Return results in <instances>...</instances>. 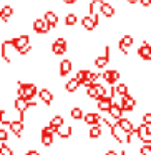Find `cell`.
Returning a JSON list of instances; mask_svg holds the SVG:
<instances>
[{"label": "cell", "mask_w": 151, "mask_h": 155, "mask_svg": "<svg viewBox=\"0 0 151 155\" xmlns=\"http://www.w3.org/2000/svg\"><path fill=\"white\" fill-rule=\"evenodd\" d=\"M25 155H27V153H25Z\"/></svg>", "instance_id": "cell-48"}, {"label": "cell", "mask_w": 151, "mask_h": 155, "mask_svg": "<svg viewBox=\"0 0 151 155\" xmlns=\"http://www.w3.org/2000/svg\"><path fill=\"white\" fill-rule=\"evenodd\" d=\"M80 87V84H78L75 78H70V80L67 82V85H65V88H67V92H75L77 88Z\"/></svg>", "instance_id": "cell-27"}, {"label": "cell", "mask_w": 151, "mask_h": 155, "mask_svg": "<svg viewBox=\"0 0 151 155\" xmlns=\"http://www.w3.org/2000/svg\"><path fill=\"white\" fill-rule=\"evenodd\" d=\"M116 124L120 125V128H121L123 132H126V134H131V132H134L133 124H131L128 118H120V120H116Z\"/></svg>", "instance_id": "cell-15"}, {"label": "cell", "mask_w": 151, "mask_h": 155, "mask_svg": "<svg viewBox=\"0 0 151 155\" xmlns=\"http://www.w3.org/2000/svg\"><path fill=\"white\" fill-rule=\"evenodd\" d=\"M140 152H141V155H151L149 153V147H148V145H143V147L140 148Z\"/></svg>", "instance_id": "cell-38"}, {"label": "cell", "mask_w": 151, "mask_h": 155, "mask_svg": "<svg viewBox=\"0 0 151 155\" xmlns=\"http://www.w3.org/2000/svg\"><path fill=\"white\" fill-rule=\"evenodd\" d=\"M88 134H90V138H98L101 135V127H100V125H93Z\"/></svg>", "instance_id": "cell-29"}, {"label": "cell", "mask_w": 151, "mask_h": 155, "mask_svg": "<svg viewBox=\"0 0 151 155\" xmlns=\"http://www.w3.org/2000/svg\"><path fill=\"white\" fill-rule=\"evenodd\" d=\"M113 87H115V94H118L120 97H124V95H128V85L118 84V85H113Z\"/></svg>", "instance_id": "cell-25"}, {"label": "cell", "mask_w": 151, "mask_h": 155, "mask_svg": "<svg viewBox=\"0 0 151 155\" xmlns=\"http://www.w3.org/2000/svg\"><path fill=\"white\" fill-rule=\"evenodd\" d=\"M83 120H85V124L87 125H91V127H93V125H100V115L96 114V112H88V114H85L83 115Z\"/></svg>", "instance_id": "cell-7"}, {"label": "cell", "mask_w": 151, "mask_h": 155, "mask_svg": "<svg viewBox=\"0 0 151 155\" xmlns=\"http://www.w3.org/2000/svg\"><path fill=\"white\" fill-rule=\"evenodd\" d=\"M118 155H126V152H124V150H120V153H118Z\"/></svg>", "instance_id": "cell-46"}, {"label": "cell", "mask_w": 151, "mask_h": 155, "mask_svg": "<svg viewBox=\"0 0 151 155\" xmlns=\"http://www.w3.org/2000/svg\"><path fill=\"white\" fill-rule=\"evenodd\" d=\"M71 67H73V64H71L70 58H63L60 64V75L61 77H65V75H68L71 72Z\"/></svg>", "instance_id": "cell-13"}, {"label": "cell", "mask_w": 151, "mask_h": 155, "mask_svg": "<svg viewBox=\"0 0 151 155\" xmlns=\"http://www.w3.org/2000/svg\"><path fill=\"white\" fill-rule=\"evenodd\" d=\"M75 80L78 82V84H83L85 80H87V70H78L77 72V77H75Z\"/></svg>", "instance_id": "cell-31"}, {"label": "cell", "mask_w": 151, "mask_h": 155, "mask_svg": "<svg viewBox=\"0 0 151 155\" xmlns=\"http://www.w3.org/2000/svg\"><path fill=\"white\" fill-rule=\"evenodd\" d=\"M52 52H53L55 55H63L65 52H67V40H65L63 37L55 38L53 45H52Z\"/></svg>", "instance_id": "cell-2"}, {"label": "cell", "mask_w": 151, "mask_h": 155, "mask_svg": "<svg viewBox=\"0 0 151 155\" xmlns=\"http://www.w3.org/2000/svg\"><path fill=\"white\" fill-rule=\"evenodd\" d=\"M63 124H65V122H63V117H61V115H55V117L52 118V122H50L48 125H50V127L53 128V132H55L58 127H60V125H63Z\"/></svg>", "instance_id": "cell-24"}, {"label": "cell", "mask_w": 151, "mask_h": 155, "mask_svg": "<svg viewBox=\"0 0 151 155\" xmlns=\"http://www.w3.org/2000/svg\"><path fill=\"white\" fill-rule=\"evenodd\" d=\"M100 10H101V14H103L105 17H108V18L115 15V8H113V5L108 4V2H103V4H101V8H100Z\"/></svg>", "instance_id": "cell-22"}, {"label": "cell", "mask_w": 151, "mask_h": 155, "mask_svg": "<svg viewBox=\"0 0 151 155\" xmlns=\"http://www.w3.org/2000/svg\"><path fill=\"white\" fill-rule=\"evenodd\" d=\"M77 22H78V18H77V15H75V14H68L67 18H65V24H67L68 27H70V25H75Z\"/></svg>", "instance_id": "cell-32"}, {"label": "cell", "mask_w": 151, "mask_h": 155, "mask_svg": "<svg viewBox=\"0 0 151 155\" xmlns=\"http://www.w3.org/2000/svg\"><path fill=\"white\" fill-rule=\"evenodd\" d=\"M108 62H110V47L106 45L105 47V55L95 58V65H96V68H103V67H106Z\"/></svg>", "instance_id": "cell-6"}, {"label": "cell", "mask_w": 151, "mask_h": 155, "mask_svg": "<svg viewBox=\"0 0 151 155\" xmlns=\"http://www.w3.org/2000/svg\"><path fill=\"white\" fill-rule=\"evenodd\" d=\"M70 115H71V118H75V120H80V118H83L85 114H83V110H81V108L75 107V108H71Z\"/></svg>", "instance_id": "cell-30"}, {"label": "cell", "mask_w": 151, "mask_h": 155, "mask_svg": "<svg viewBox=\"0 0 151 155\" xmlns=\"http://www.w3.org/2000/svg\"><path fill=\"white\" fill-rule=\"evenodd\" d=\"M103 78L110 85H115L118 82V78H120V72L118 70H106V72H103Z\"/></svg>", "instance_id": "cell-10"}, {"label": "cell", "mask_w": 151, "mask_h": 155, "mask_svg": "<svg viewBox=\"0 0 151 155\" xmlns=\"http://www.w3.org/2000/svg\"><path fill=\"white\" fill-rule=\"evenodd\" d=\"M75 2H77V0H63V4H65V5H73Z\"/></svg>", "instance_id": "cell-42"}, {"label": "cell", "mask_w": 151, "mask_h": 155, "mask_svg": "<svg viewBox=\"0 0 151 155\" xmlns=\"http://www.w3.org/2000/svg\"><path fill=\"white\" fill-rule=\"evenodd\" d=\"M108 112H110V115H111L113 118H116V120L123 118V110H121V107H120L118 104H113V105L110 107V110H108Z\"/></svg>", "instance_id": "cell-21"}, {"label": "cell", "mask_w": 151, "mask_h": 155, "mask_svg": "<svg viewBox=\"0 0 151 155\" xmlns=\"http://www.w3.org/2000/svg\"><path fill=\"white\" fill-rule=\"evenodd\" d=\"M50 25L47 24V20L45 18H35L33 22V30L37 32V34H48L50 32Z\"/></svg>", "instance_id": "cell-3"}, {"label": "cell", "mask_w": 151, "mask_h": 155, "mask_svg": "<svg viewBox=\"0 0 151 155\" xmlns=\"http://www.w3.org/2000/svg\"><path fill=\"white\" fill-rule=\"evenodd\" d=\"M110 130H111V135H113V138L116 142H123V130L120 128V125L118 124H113L110 127Z\"/></svg>", "instance_id": "cell-18"}, {"label": "cell", "mask_w": 151, "mask_h": 155, "mask_svg": "<svg viewBox=\"0 0 151 155\" xmlns=\"http://www.w3.org/2000/svg\"><path fill=\"white\" fill-rule=\"evenodd\" d=\"M8 138V134H7V130H4V128H0V142H4L5 143V140Z\"/></svg>", "instance_id": "cell-37"}, {"label": "cell", "mask_w": 151, "mask_h": 155, "mask_svg": "<svg viewBox=\"0 0 151 155\" xmlns=\"http://www.w3.org/2000/svg\"><path fill=\"white\" fill-rule=\"evenodd\" d=\"M138 55L143 60H151V45L143 42V45H140V48H138Z\"/></svg>", "instance_id": "cell-9"}, {"label": "cell", "mask_w": 151, "mask_h": 155, "mask_svg": "<svg viewBox=\"0 0 151 155\" xmlns=\"http://www.w3.org/2000/svg\"><path fill=\"white\" fill-rule=\"evenodd\" d=\"M131 45H133V37H131V35H123V37L120 38L118 47H120V50L126 55L128 54V47H131Z\"/></svg>", "instance_id": "cell-8"}, {"label": "cell", "mask_w": 151, "mask_h": 155, "mask_svg": "<svg viewBox=\"0 0 151 155\" xmlns=\"http://www.w3.org/2000/svg\"><path fill=\"white\" fill-rule=\"evenodd\" d=\"M138 2H140L143 7H149V5H151V0H138Z\"/></svg>", "instance_id": "cell-40"}, {"label": "cell", "mask_w": 151, "mask_h": 155, "mask_svg": "<svg viewBox=\"0 0 151 155\" xmlns=\"http://www.w3.org/2000/svg\"><path fill=\"white\" fill-rule=\"evenodd\" d=\"M30 50H32V45L28 44V45H25V47H22L20 50H17V52H18V54H20V55H27V54H28V52H30Z\"/></svg>", "instance_id": "cell-35"}, {"label": "cell", "mask_w": 151, "mask_h": 155, "mask_svg": "<svg viewBox=\"0 0 151 155\" xmlns=\"http://www.w3.org/2000/svg\"><path fill=\"white\" fill-rule=\"evenodd\" d=\"M101 4H103V0H91L90 7H88L91 17H98V10L101 8Z\"/></svg>", "instance_id": "cell-20"}, {"label": "cell", "mask_w": 151, "mask_h": 155, "mask_svg": "<svg viewBox=\"0 0 151 155\" xmlns=\"http://www.w3.org/2000/svg\"><path fill=\"white\" fill-rule=\"evenodd\" d=\"M55 134L58 135L60 138H70V135H71V127L70 125H60V127L55 130Z\"/></svg>", "instance_id": "cell-14"}, {"label": "cell", "mask_w": 151, "mask_h": 155, "mask_svg": "<svg viewBox=\"0 0 151 155\" xmlns=\"http://www.w3.org/2000/svg\"><path fill=\"white\" fill-rule=\"evenodd\" d=\"M93 85H95V84H93ZM93 85H91L90 88H87V94H88V97H90V98H96V92H95V87H93Z\"/></svg>", "instance_id": "cell-36"}, {"label": "cell", "mask_w": 151, "mask_h": 155, "mask_svg": "<svg viewBox=\"0 0 151 155\" xmlns=\"http://www.w3.org/2000/svg\"><path fill=\"white\" fill-rule=\"evenodd\" d=\"M27 155H42V153H40V152H37V150H28Z\"/></svg>", "instance_id": "cell-41"}, {"label": "cell", "mask_w": 151, "mask_h": 155, "mask_svg": "<svg viewBox=\"0 0 151 155\" xmlns=\"http://www.w3.org/2000/svg\"><path fill=\"white\" fill-rule=\"evenodd\" d=\"M111 105H113V98H111V97H103V98H100V100H98V110L108 112Z\"/></svg>", "instance_id": "cell-12"}, {"label": "cell", "mask_w": 151, "mask_h": 155, "mask_svg": "<svg viewBox=\"0 0 151 155\" xmlns=\"http://www.w3.org/2000/svg\"><path fill=\"white\" fill-rule=\"evenodd\" d=\"M4 115H5V112H4V110H0V122L4 120Z\"/></svg>", "instance_id": "cell-44"}, {"label": "cell", "mask_w": 151, "mask_h": 155, "mask_svg": "<svg viewBox=\"0 0 151 155\" xmlns=\"http://www.w3.org/2000/svg\"><path fill=\"white\" fill-rule=\"evenodd\" d=\"M141 142H143V145H151V132H149V134H148Z\"/></svg>", "instance_id": "cell-39"}, {"label": "cell", "mask_w": 151, "mask_h": 155, "mask_svg": "<svg viewBox=\"0 0 151 155\" xmlns=\"http://www.w3.org/2000/svg\"><path fill=\"white\" fill-rule=\"evenodd\" d=\"M43 18H45V20H47V24L50 25L52 28H53V27H57V24H58V15L55 14V12H52V10L45 12Z\"/></svg>", "instance_id": "cell-16"}, {"label": "cell", "mask_w": 151, "mask_h": 155, "mask_svg": "<svg viewBox=\"0 0 151 155\" xmlns=\"http://www.w3.org/2000/svg\"><path fill=\"white\" fill-rule=\"evenodd\" d=\"M148 147H149V153H151V145H148Z\"/></svg>", "instance_id": "cell-47"}, {"label": "cell", "mask_w": 151, "mask_h": 155, "mask_svg": "<svg viewBox=\"0 0 151 155\" xmlns=\"http://www.w3.org/2000/svg\"><path fill=\"white\" fill-rule=\"evenodd\" d=\"M53 128L50 127V125H43V128H42V138L40 142L43 145H47V147H50L52 143H53Z\"/></svg>", "instance_id": "cell-1"}, {"label": "cell", "mask_w": 151, "mask_h": 155, "mask_svg": "<svg viewBox=\"0 0 151 155\" xmlns=\"http://www.w3.org/2000/svg\"><path fill=\"white\" fill-rule=\"evenodd\" d=\"M134 132H136V137L140 138V140H143V138L149 134V127L144 125V124H141V125H138V127L134 128Z\"/></svg>", "instance_id": "cell-23"}, {"label": "cell", "mask_w": 151, "mask_h": 155, "mask_svg": "<svg viewBox=\"0 0 151 155\" xmlns=\"http://www.w3.org/2000/svg\"><path fill=\"white\" fill-rule=\"evenodd\" d=\"M81 25L87 28L88 32H91L93 28H96L98 25V17H91V15H87V17L81 18Z\"/></svg>", "instance_id": "cell-5"}, {"label": "cell", "mask_w": 151, "mask_h": 155, "mask_svg": "<svg viewBox=\"0 0 151 155\" xmlns=\"http://www.w3.org/2000/svg\"><path fill=\"white\" fill-rule=\"evenodd\" d=\"M93 87H95V92H96V100H100V98L106 97V88H105L103 85H100V84H95Z\"/></svg>", "instance_id": "cell-26"}, {"label": "cell", "mask_w": 151, "mask_h": 155, "mask_svg": "<svg viewBox=\"0 0 151 155\" xmlns=\"http://www.w3.org/2000/svg\"><path fill=\"white\" fill-rule=\"evenodd\" d=\"M136 2H138V0H128V4H131V5H133V4H136Z\"/></svg>", "instance_id": "cell-45"}, {"label": "cell", "mask_w": 151, "mask_h": 155, "mask_svg": "<svg viewBox=\"0 0 151 155\" xmlns=\"http://www.w3.org/2000/svg\"><path fill=\"white\" fill-rule=\"evenodd\" d=\"M106 155H118V152H115V150H108V152H106Z\"/></svg>", "instance_id": "cell-43"}, {"label": "cell", "mask_w": 151, "mask_h": 155, "mask_svg": "<svg viewBox=\"0 0 151 155\" xmlns=\"http://www.w3.org/2000/svg\"><path fill=\"white\" fill-rule=\"evenodd\" d=\"M0 155H14V150H12L8 145L2 143V145H0Z\"/></svg>", "instance_id": "cell-33"}, {"label": "cell", "mask_w": 151, "mask_h": 155, "mask_svg": "<svg viewBox=\"0 0 151 155\" xmlns=\"http://www.w3.org/2000/svg\"><path fill=\"white\" fill-rule=\"evenodd\" d=\"M12 14H14V8H12V5H4V7L0 8V20L7 22L8 18L12 17Z\"/></svg>", "instance_id": "cell-17"}, {"label": "cell", "mask_w": 151, "mask_h": 155, "mask_svg": "<svg viewBox=\"0 0 151 155\" xmlns=\"http://www.w3.org/2000/svg\"><path fill=\"white\" fill-rule=\"evenodd\" d=\"M22 88H24V98L25 100H32L37 95V85L35 84H24L22 82Z\"/></svg>", "instance_id": "cell-4"}, {"label": "cell", "mask_w": 151, "mask_h": 155, "mask_svg": "<svg viewBox=\"0 0 151 155\" xmlns=\"http://www.w3.org/2000/svg\"><path fill=\"white\" fill-rule=\"evenodd\" d=\"M10 130L14 132L17 137H20L22 132H24V122H20V120H12V122H10Z\"/></svg>", "instance_id": "cell-19"}, {"label": "cell", "mask_w": 151, "mask_h": 155, "mask_svg": "<svg viewBox=\"0 0 151 155\" xmlns=\"http://www.w3.org/2000/svg\"><path fill=\"white\" fill-rule=\"evenodd\" d=\"M98 77H100V74H98V72H90V70H87V80H85V82H90V84H96Z\"/></svg>", "instance_id": "cell-28"}, {"label": "cell", "mask_w": 151, "mask_h": 155, "mask_svg": "<svg viewBox=\"0 0 151 155\" xmlns=\"http://www.w3.org/2000/svg\"><path fill=\"white\" fill-rule=\"evenodd\" d=\"M38 97H40V100L43 102L45 105H50L52 102H53V94H52L48 88H42V90L38 92Z\"/></svg>", "instance_id": "cell-11"}, {"label": "cell", "mask_w": 151, "mask_h": 155, "mask_svg": "<svg viewBox=\"0 0 151 155\" xmlns=\"http://www.w3.org/2000/svg\"><path fill=\"white\" fill-rule=\"evenodd\" d=\"M143 124L148 125V127L151 125V112H146V114L143 115Z\"/></svg>", "instance_id": "cell-34"}]
</instances>
